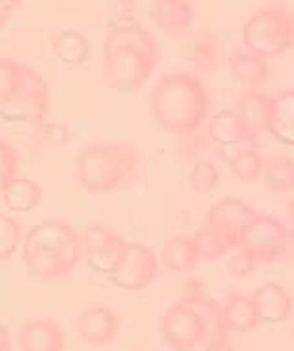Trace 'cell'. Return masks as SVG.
I'll list each match as a JSON object with an SVG mask.
<instances>
[{
    "label": "cell",
    "instance_id": "40",
    "mask_svg": "<svg viewBox=\"0 0 294 351\" xmlns=\"http://www.w3.org/2000/svg\"><path fill=\"white\" fill-rule=\"evenodd\" d=\"M289 210H291V219H293V223H294V199L289 202Z\"/></svg>",
    "mask_w": 294,
    "mask_h": 351
},
{
    "label": "cell",
    "instance_id": "13",
    "mask_svg": "<svg viewBox=\"0 0 294 351\" xmlns=\"http://www.w3.org/2000/svg\"><path fill=\"white\" fill-rule=\"evenodd\" d=\"M208 136L216 147H233V145H258L256 134L243 123L237 111L222 109L210 117Z\"/></svg>",
    "mask_w": 294,
    "mask_h": 351
},
{
    "label": "cell",
    "instance_id": "1",
    "mask_svg": "<svg viewBox=\"0 0 294 351\" xmlns=\"http://www.w3.org/2000/svg\"><path fill=\"white\" fill-rule=\"evenodd\" d=\"M159 65V44L143 27H113L103 40L101 73L117 92H138Z\"/></svg>",
    "mask_w": 294,
    "mask_h": 351
},
{
    "label": "cell",
    "instance_id": "5",
    "mask_svg": "<svg viewBox=\"0 0 294 351\" xmlns=\"http://www.w3.org/2000/svg\"><path fill=\"white\" fill-rule=\"evenodd\" d=\"M82 256V243L71 223L63 219H45L27 231L21 245V258L31 277L53 281L77 267Z\"/></svg>",
    "mask_w": 294,
    "mask_h": 351
},
{
    "label": "cell",
    "instance_id": "32",
    "mask_svg": "<svg viewBox=\"0 0 294 351\" xmlns=\"http://www.w3.org/2000/svg\"><path fill=\"white\" fill-rule=\"evenodd\" d=\"M136 0H111L109 2V25H136Z\"/></svg>",
    "mask_w": 294,
    "mask_h": 351
},
{
    "label": "cell",
    "instance_id": "25",
    "mask_svg": "<svg viewBox=\"0 0 294 351\" xmlns=\"http://www.w3.org/2000/svg\"><path fill=\"white\" fill-rule=\"evenodd\" d=\"M267 187L273 193H289L294 191V160L283 155L267 158L264 162V174Z\"/></svg>",
    "mask_w": 294,
    "mask_h": 351
},
{
    "label": "cell",
    "instance_id": "35",
    "mask_svg": "<svg viewBox=\"0 0 294 351\" xmlns=\"http://www.w3.org/2000/svg\"><path fill=\"white\" fill-rule=\"evenodd\" d=\"M182 138H184V141H182V155H186V157H197L199 153L205 151V136H201L197 130L189 132V134H184Z\"/></svg>",
    "mask_w": 294,
    "mask_h": 351
},
{
    "label": "cell",
    "instance_id": "12",
    "mask_svg": "<svg viewBox=\"0 0 294 351\" xmlns=\"http://www.w3.org/2000/svg\"><path fill=\"white\" fill-rule=\"evenodd\" d=\"M121 328L119 317L106 306H92L82 309L75 319V332L80 340L88 346H107L117 338Z\"/></svg>",
    "mask_w": 294,
    "mask_h": 351
},
{
    "label": "cell",
    "instance_id": "34",
    "mask_svg": "<svg viewBox=\"0 0 294 351\" xmlns=\"http://www.w3.org/2000/svg\"><path fill=\"white\" fill-rule=\"evenodd\" d=\"M254 265H256V260L249 252L237 248V250H233L230 260H228V271L235 277H247L254 271Z\"/></svg>",
    "mask_w": 294,
    "mask_h": 351
},
{
    "label": "cell",
    "instance_id": "19",
    "mask_svg": "<svg viewBox=\"0 0 294 351\" xmlns=\"http://www.w3.org/2000/svg\"><path fill=\"white\" fill-rule=\"evenodd\" d=\"M223 319L230 332H252L260 325L258 309L254 304L252 294L245 292H233L228 296L223 304Z\"/></svg>",
    "mask_w": 294,
    "mask_h": 351
},
{
    "label": "cell",
    "instance_id": "4",
    "mask_svg": "<svg viewBox=\"0 0 294 351\" xmlns=\"http://www.w3.org/2000/svg\"><path fill=\"white\" fill-rule=\"evenodd\" d=\"M149 109L162 130L184 136L199 130L210 114V94L195 75L170 73L153 88Z\"/></svg>",
    "mask_w": 294,
    "mask_h": 351
},
{
    "label": "cell",
    "instance_id": "3",
    "mask_svg": "<svg viewBox=\"0 0 294 351\" xmlns=\"http://www.w3.org/2000/svg\"><path fill=\"white\" fill-rule=\"evenodd\" d=\"M160 336L174 351H212L230 328L223 307L208 294L201 298H180L160 317Z\"/></svg>",
    "mask_w": 294,
    "mask_h": 351
},
{
    "label": "cell",
    "instance_id": "26",
    "mask_svg": "<svg viewBox=\"0 0 294 351\" xmlns=\"http://www.w3.org/2000/svg\"><path fill=\"white\" fill-rule=\"evenodd\" d=\"M228 167L233 172V176L245 184H254L264 174V160H262L258 147L245 149L237 157L228 160Z\"/></svg>",
    "mask_w": 294,
    "mask_h": 351
},
{
    "label": "cell",
    "instance_id": "16",
    "mask_svg": "<svg viewBox=\"0 0 294 351\" xmlns=\"http://www.w3.org/2000/svg\"><path fill=\"white\" fill-rule=\"evenodd\" d=\"M195 19L191 0H155L153 23L164 35H182Z\"/></svg>",
    "mask_w": 294,
    "mask_h": 351
},
{
    "label": "cell",
    "instance_id": "10",
    "mask_svg": "<svg viewBox=\"0 0 294 351\" xmlns=\"http://www.w3.org/2000/svg\"><path fill=\"white\" fill-rule=\"evenodd\" d=\"M159 277V260L149 246L142 243H128L123 262L109 275V282L123 290L147 289Z\"/></svg>",
    "mask_w": 294,
    "mask_h": 351
},
{
    "label": "cell",
    "instance_id": "6",
    "mask_svg": "<svg viewBox=\"0 0 294 351\" xmlns=\"http://www.w3.org/2000/svg\"><path fill=\"white\" fill-rule=\"evenodd\" d=\"M243 44L262 58L285 53L294 46V18L283 4L254 12L243 25Z\"/></svg>",
    "mask_w": 294,
    "mask_h": 351
},
{
    "label": "cell",
    "instance_id": "23",
    "mask_svg": "<svg viewBox=\"0 0 294 351\" xmlns=\"http://www.w3.org/2000/svg\"><path fill=\"white\" fill-rule=\"evenodd\" d=\"M267 132L279 143L294 147V90H285L273 96V114Z\"/></svg>",
    "mask_w": 294,
    "mask_h": 351
},
{
    "label": "cell",
    "instance_id": "39",
    "mask_svg": "<svg viewBox=\"0 0 294 351\" xmlns=\"http://www.w3.org/2000/svg\"><path fill=\"white\" fill-rule=\"evenodd\" d=\"M212 351H235V348H233L232 342H230V338H223L222 342L218 343Z\"/></svg>",
    "mask_w": 294,
    "mask_h": 351
},
{
    "label": "cell",
    "instance_id": "30",
    "mask_svg": "<svg viewBox=\"0 0 294 351\" xmlns=\"http://www.w3.org/2000/svg\"><path fill=\"white\" fill-rule=\"evenodd\" d=\"M25 63L0 56V101L8 99L23 80Z\"/></svg>",
    "mask_w": 294,
    "mask_h": 351
},
{
    "label": "cell",
    "instance_id": "33",
    "mask_svg": "<svg viewBox=\"0 0 294 351\" xmlns=\"http://www.w3.org/2000/svg\"><path fill=\"white\" fill-rule=\"evenodd\" d=\"M40 138L48 147H63L71 141V130L63 123H46L40 126Z\"/></svg>",
    "mask_w": 294,
    "mask_h": 351
},
{
    "label": "cell",
    "instance_id": "38",
    "mask_svg": "<svg viewBox=\"0 0 294 351\" xmlns=\"http://www.w3.org/2000/svg\"><path fill=\"white\" fill-rule=\"evenodd\" d=\"M12 340H10V330L4 323H0V351H10Z\"/></svg>",
    "mask_w": 294,
    "mask_h": 351
},
{
    "label": "cell",
    "instance_id": "24",
    "mask_svg": "<svg viewBox=\"0 0 294 351\" xmlns=\"http://www.w3.org/2000/svg\"><path fill=\"white\" fill-rule=\"evenodd\" d=\"M230 69L235 79L239 80L243 86L254 88L262 84L269 75V65L266 58L250 50H239L230 58Z\"/></svg>",
    "mask_w": 294,
    "mask_h": 351
},
{
    "label": "cell",
    "instance_id": "28",
    "mask_svg": "<svg viewBox=\"0 0 294 351\" xmlns=\"http://www.w3.org/2000/svg\"><path fill=\"white\" fill-rule=\"evenodd\" d=\"M187 182L191 191H195L197 195H206L212 191L214 187L220 182V172L214 165L212 160L208 158H197L193 162V167L189 170Z\"/></svg>",
    "mask_w": 294,
    "mask_h": 351
},
{
    "label": "cell",
    "instance_id": "36",
    "mask_svg": "<svg viewBox=\"0 0 294 351\" xmlns=\"http://www.w3.org/2000/svg\"><path fill=\"white\" fill-rule=\"evenodd\" d=\"M21 4V0H0V29L6 27L12 12Z\"/></svg>",
    "mask_w": 294,
    "mask_h": 351
},
{
    "label": "cell",
    "instance_id": "22",
    "mask_svg": "<svg viewBox=\"0 0 294 351\" xmlns=\"http://www.w3.org/2000/svg\"><path fill=\"white\" fill-rule=\"evenodd\" d=\"M189 63L201 73H214L222 63V44L212 29H203L189 50Z\"/></svg>",
    "mask_w": 294,
    "mask_h": 351
},
{
    "label": "cell",
    "instance_id": "18",
    "mask_svg": "<svg viewBox=\"0 0 294 351\" xmlns=\"http://www.w3.org/2000/svg\"><path fill=\"white\" fill-rule=\"evenodd\" d=\"M237 114L256 136L269 130V121L273 114V96L260 90H250L237 101Z\"/></svg>",
    "mask_w": 294,
    "mask_h": 351
},
{
    "label": "cell",
    "instance_id": "21",
    "mask_svg": "<svg viewBox=\"0 0 294 351\" xmlns=\"http://www.w3.org/2000/svg\"><path fill=\"white\" fill-rule=\"evenodd\" d=\"M201 260L193 235H176L162 246V263L169 271L189 273Z\"/></svg>",
    "mask_w": 294,
    "mask_h": 351
},
{
    "label": "cell",
    "instance_id": "27",
    "mask_svg": "<svg viewBox=\"0 0 294 351\" xmlns=\"http://www.w3.org/2000/svg\"><path fill=\"white\" fill-rule=\"evenodd\" d=\"M193 239H195L199 256H201L203 262H216V260H220L223 256L232 254L233 250H237V248H233L230 243H225L220 235H216L214 231H210L205 226L201 229H197Z\"/></svg>",
    "mask_w": 294,
    "mask_h": 351
},
{
    "label": "cell",
    "instance_id": "11",
    "mask_svg": "<svg viewBox=\"0 0 294 351\" xmlns=\"http://www.w3.org/2000/svg\"><path fill=\"white\" fill-rule=\"evenodd\" d=\"M256 218V212L249 202L237 197H225L214 202L205 218V228L230 243L233 248H239L243 231L249 228L250 221Z\"/></svg>",
    "mask_w": 294,
    "mask_h": 351
},
{
    "label": "cell",
    "instance_id": "9",
    "mask_svg": "<svg viewBox=\"0 0 294 351\" xmlns=\"http://www.w3.org/2000/svg\"><path fill=\"white\" fill-rule=\"evenodd\" d=\"M82 258L92 271L101 275H111L123 262L128 248V241L115 233L106 223L92 221L80 233Z\"/></svg>",
    "mask_w": 294,
    "mask_h": 351
},
{
    "label": "cell",
    "instance_id": "29",
    "mask_svg": "<svg viewBox=\"0 0 294 351\" xmlns=\"http://www.w3.org/2000/svg\"><path fill=\"white\" fill-rule=\"evenodd\" d=\"M19 245H23V231L19 221L0 214V262H6L18 254Z\"/></svg>",
    "mask_w": 294,
    "mask_h": 351
},
{
    "label": "cell",
    "instance_id": "37",
    "mask_svg": "<svg viewBox=\"0 0 294 351\" xmlns=\"http://www.w3.org/2000/svg\"><path fill=\"white\" fill-rule=\"evenodd\" d=\"M201 296H206V287L205 282L199 281V279H193L186 285V298H201Z\"/></svg>",
    "mask_w": 294,
    "mask_h": 351
},
{
    "label": "cell",
    "instance_id": "31",
    "mask_svg": "<svg viewBox=\"0 0 294 351\" xmlns=\"http://www.w3.org/2000/svg\"><path fill=\"white\" fill-rule=\"evenodd\" d=\"M19 170V155L14 149V145L0 138V193L6 185L18 178Z\"/></svg>",
    "mask_w": 294,
    "mask_h": 351
},
{
    "label": "cell",
    "instance_id": "17",
    "mask_svg": "<svg viewBox=\"0 0 294 351\" xmlns=\"http://www.w3.org/2000/svg\"><path fill=\"white\" fill-rule=\"evenodd\" d=\"M50 46H52L53 58L67 67H77V65L86 63L92 53L88 36L71 27L58 31L52 36Z\"/></svg>",
    "mask_w": 294,
    "mask_h": 351
},
{
    "label": "cell",
    "instance_id": "20",
    "mask_svg": "<svg viewBox=\"0 0 294 351\" xmlns=\"http://www.w3.org/2000/svg\"><path fill=\"white\" fill-rule=\"evenodd\" d=\"M42 187L35 180L29 178H14L4 189H2V202L8 210L16 214H27V212L38 208L42 202Z\"/></svg>",
    "mask_w": 294,
    "mask_h": 351
},
{
    "label": "cell",
    "instance_id": "2",
    "mask_svg": "<svg viewBox=\"0 0 294 351\" xmlns=\"http://www.w3.org/2000/svg\"><path fill=\"white\" fill-rule=\"evenodd\" d=\"M143 174L142 151L132 141H96L77 151L73 180L90 195L113 193Z\"/></svg>",
    "mask_w": 294,
    "mask_h": 351
},
{
    "label": "cell",
    "instance_id": "7",
    "mask_svg": "<svg viewBox=\"0 0 294 351\" xmlns=\"http://www.w3.org/2000/svg\"><path fill=\"white\" fill-rule=\"evenodd\" d=\"M50 109V86L46 79L25 63L23 80L16 92L0 101V121L6 123H42Z\"/></svg>",
    "mask_w": 294,
    "mask_h": 351
},
{
    "label": "cell",
    "instance_id": "15",
    "mask_svg": "<svg viewBox=\"0 0 294 351\" xmlns=\"http://www.w3.org/2000/svg\"><path fill=\"white\" fill-rule=\"evenodd\" d=\"M256 309H258L260 323L266 325H281L293 313L294 300L291 292L277 285V282H264L252 294Z\"/></svg>",
    "mask_w": 294,
    "mask_h": 351
},
{
    "label": "cell",
    "instance_id": "14",
    "mask_svg": "<svg viewBox=\"0 0 294 351\" xmlns=\"http://www.w3.org/2000/svg\"><path fill=\"white\" fill-rule=\"evenodd\" d=\"M18 346L19 351H63L67 338L52 319H33L19 328Z\"/></svg>",
    "mask_w": 294,
    "mask_h": 351
},
{
    "label": "cell",
    "instance_id": "8",
    "mask_svg": "<svg viewBox=\"0 0 294 351\" xmlns=\"http://www.w3.org/2000/svg\"><path fill=\"white\" fill-rule=\"evenodd\" d=\"M239 248L249 252L256 262H279L291 250V231L279 218L256 214L249 228L243 231Z\"/></svg>",
    "mask_w": 294,
    "mask_h": 351
}]
</instances>
